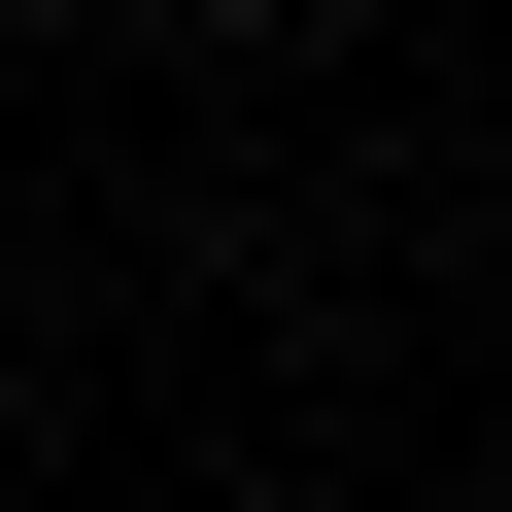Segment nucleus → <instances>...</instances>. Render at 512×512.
Returning <instances> with one entry per match:
<instances>
[{
	"instance_id": "f257e3e1",
	"label": "nucleus",
	"mask_w": 512,
	"mask_h": 512,
	"mask_svg": "<svg viewBox=\"0 0 512 512\" xmlns=\"http://www.w3.org/2000/svg\"><path fill=\"white\" fill-rule=\"evenodd\" d=\"M171 35H274V0H171Z\"/></svg>"
}]
</instances>
